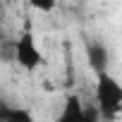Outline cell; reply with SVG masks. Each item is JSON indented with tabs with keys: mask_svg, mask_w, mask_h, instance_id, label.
I'll return each mask as SVG.
<instances>
[{
	"mask_svg": "<svg viewBox=\"0 0 122 122\" xmlns=\"http://www.w3.org/2000/svg\"><path fill=\"white\" fill-rule=\"evenodd\" d=\"M55 122H101L98 110L91 105H84L81 98L77 93H70L62 103V110H60Z\"/></svg>",
	"mask_w": 122,
	"mask_h": 122,
	"instance_id": "obj_3",
	"label": "cell"
},
{
	"mask_svg": "<svg viewBox=\"0 0 122 122\" xmlns=\"http://www.w3.org/2000/svg\"><path fill=\"white\" fill-rule=\"evenodd\" d=\"M0 60L3 62H15V38H7L0 43Z\"/></svg>",
	"mask_w": 122,
	"mask_h": 122,
	"instance_id": "obj_6",
	"label": "cell"
},
{
	"mask_svg": "<svg viewBox=\"0 0 122 122\" xmlns=\"http://www.w3.org/2000/svg\"><path fill=\"white\" fill-rule=\"evenodd\" d=\"M0 122H36L34 112L22 105H10L0 101Z\"/></svg>",
	"mask_w": 122,
	"mask_h": 122,
	"instance_id": "obj_5",
	"label": "cell"
},
{
	"mask_svg": "<svg viewBox=\"0 0 122 122\" xmlns=\"http://www.w3.org/2000/svg\"><path fill=\"white\" fill-rule=\"evenodd\" d=\"M3 10H5V3H3V0H0V15H3Z\"/></svg>",
	"mask_w": 122,
	"mask_h": 122,
	"instance_id": "obj_8",
	"label": "cell"
},
{
	"mask_svg": "<svg viewBox=\"0 0 122 122\" xmlns=\"http://www.w3.org/2000/svg\"><path fill=\"white\" fill-rule=\"evenodd\" d=\"M86 60H89V67L101 74V72H108V65H110V50L101 43V41H89L86 43Z\"/></svg>",
	"mask_w": 122,
	"mask_h": 122,
	"instance_id": "obj_4",
	"label": "cell"
},
{
	"mask_svg": "<svg viewBox=\"0 0 122 122\" xmlns=\"http://www.w3.org/2000/svg\"><path fill=\"white\" fill-rule=\"evenodd\" d=\"M96 110L98 117L115 122L120 110H122V86L120 81L110 74V72H101L96 74Z\"/></svg>",
	"mask_w": 122,
	"mask_h": 122,
	"instance_id": "obj_1",
	"label": "cell"
},
{
	"mask_svg": "<svg viewBox=\"0 0 122 122\" xmlns=\"http://www.w3.org/2000/svg\"><path fill=\"white\" fill-rule=\"evenodd\" d=\"M15 62L26 72H34L43 65V55L36 46V38H34L31 29H24L19 34V38H15Z\"/></svg>",
	"mask_w": 122,
	"mask_h": 122,
	"instance_id": "obj_2",
	"label": "cell"
},
{
	"mask_svg": "<svg viewBox=\"0 0 122 122\" xmlns=\"http://www.w3.org/2000/svg\"><path fill=\"white\" fill-rule=\"evenodd\" d=\"M29 5L38 12H53L55 5H57V0H29Z\"/></svg>",
	"mask_w": 122,
	"mask_h": 122,
	"instance_id": "obj_7",
	"label": "cell"
}]
</instances>
